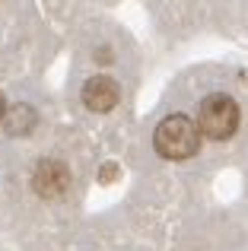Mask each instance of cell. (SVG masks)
Listing matches in <instances>:
<instances>
[{
    "mask_svg": "<svg viewBox=\"0 0 248 251\" xmlns=\"http://www.w3.org/2000/svg\"><path fill=\"white\" fill-rule=\"evenodd\" d=\"M67 184H70V172L57 159H42L32 169V188H35V194L45 197V201L61 197L64 191H67Z\"/></svg>",
    "mask_w": 248,
    "mask_h": 251,
    "instance_id": "3957f363",
    "label": "cell"
},
{
    "mask_svg": "<svg viewBox=\"0 0 248 251\" xmlns=\"http://www.w3.org/2000/svg\"><path fill=\"white\" fill-rule=\"evenodd\" d=\"M6 115V102H3V96H0V118Z\"/></svg>",
    "mask_w": 248,
    "mask_h": 251,
    "instance_id": "52a82bcc",
    "label": "cell"
},
{
    "mask_svg": "<svg viewBox=\"0 0 248 251\" xmlns=\"http://www.w3.org/2000/svg\"><path fill=\"white\" fill-rule=\"evenodd\" d=\"M153 143H156V153L162 159H172V162L191 159L200 147V127L188 115H169L156 127Z\"/></svg>",
    "mask_w": 248,
    "mask_h": 251,
    "instance_id": "6da1fadb",
    "label": "cell"
},
{
    "mask_svg": "<svg viewBox=\"0 0 248 251\" xmlns=\"http://www.w3.org/2000/svg\"><path fill=\"white\" fill-rule=\"evenodd\" d=\"M121 92H118V83L108 80V76H93V80H86L83 86V105H86L89 111H112L115 105H118Z\"/></svg>",
    "mask_w": 248,
    "mask_h": 251,
    "instance_id": "277c9868",
    "label": "cell"
},
{
    "mask_svg": "<svg viewBox=\"0 0 248 251\" xmlns=\"http://www.w3.org/2000/svg\"><path fill=\"white\" fill-rule=\"evenodd\" d=\"M198 127L204 137L210 140H229L239 127V105L229 96L217 92V96H207L200 102V115H198Z\"/></svg>",
    "mask_w": 248,
    "mask_h": 251,
    "instance_id": "7a4b0ae2",
    "label": "cell"
},
{
    "mask_svg": "<svg viewBox=\"0 0 248 251\" xmlns=\"http://www.w3.org/2000/svg\"><path fill=\"white\" fill-rule=\"evenodd\" d=\"M115 175H118V169H115V166H102V172H99V178H102V181H112Z\"/></svg>",
    "mask_w": 248,
    "mask_h": 251,
    "instance_id": "8992f818",
    "label": "cell"
},
{
    "mask_svg": "<svg viewBox=\"0 0 248 251\" xmlns=\"http://www.w3.org/2000/svg\"><path fill=\"white\" fill-rule=\"evenodd\" d=\"M35 127V111L29 108V105H16V108H10V115H6V134H29V130Z\"/></svg>",
    "mask_w": 248,
    "mask_h": 251,
    "instance_id": "5b68a950",
    "label": "cell"
}]
</instances>
